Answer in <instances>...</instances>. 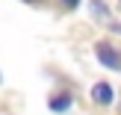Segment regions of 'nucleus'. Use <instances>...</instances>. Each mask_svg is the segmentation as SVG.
Wrapping results in <instances>:
<instances>
[{
    "label": "nucleus",
    "instance_id": "1",
    "mask_svg": "<svg viewBox=\"0 0 121 115\" xmlns=\"http://www.w3.org/2000/svg\"><path fill=\"white\" fill-rule=\"evenodd\" d=\"M95 53H98L100 65H106V68H112V71L121 74V53L109 44V41H98V44H95Z\"/></svg>",
    "mask_w": 121,
    "mask_h": 115
},
{
    "label": "nucleus",
    "instance_id": "2",
    "mask_svg": "<svg viewBox=\"0 0 121 115\" xmlns=\"http://www.w3.org/2000/svg\"><path fill=\"white\" fill-rule=\"evenodd\" d=\"M112 98H115V92H112L109 83H95V89H92V100H95V103L109 106V103H112Z\"/></svg>",
    "mask_w": 121,
    "mask_h": 115
},
{
    "label": "nucleus",
    "instance_id": "3",
    "mask_svg": "<svg viewBox=\"0 0 121 115\" xmlns=\"http://www.w3.org/2000/svg\"><path fill=\"white\" fill-rule=\"evenodd\" d=\"M71 103H74L71 92H59V94H53V98H50V109H53V112H68Z\"/></svg>",
    "mask_w": 121,
    "mask_h": 115
},
{
    "label": "nucleus",
    "instance_id": "4",
    "mask_svg": "<svg viewBox=\"0 0 121 115\" xmlns=\"http://www.w3.org/2000/svg\"><path fill=\"white\" fill-rule=\"evenodd\" d=\"M89 9H92V15L98 18V21H106V18H109V6H106L104 0H89Z\"/></svg>",
    "mask_w": 121,
    "mask_h": 115
},
{
    "label": "nucleus",
    "instance_id": "5",
    "mask_svg": "<svg viewBox=\"0 0 121 115\" xmlns=\"http://www.w3.org/2000/svg\"><path fill=\"white\" fill-rule=\"evenodd\" d=\"M65 3V9H77V3H80V0H62Z\"/></svg>",
    "mask_w": 121,
    "mask_h": 115
},
{
    "label": "nucleus",
    "instance_id": "6",
    "mask_svg": "<svg viewBox=\"0 0 121 115\" xmlns=\"http://www.w3.org/2000/svg\"><path fill=\"white\" fill-rule=\"evenodd\" d=\"M24 3H39V0H24Z\"/></svg>",
    "mask_w": 121,
    "mask_h": 115
}]
</instances>
